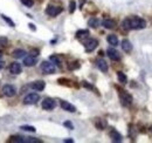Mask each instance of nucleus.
Returning a JSON list of instances; mask_svg holds the SVG:
<instances>
[{"mask_svg": "<svg viewBox=\"0 0 152 143\" xmlns=\"http://www.w3.org/2000/svg\"><path fill=\"white\" fill-rule=\"evenodd\" d=\"M110 137L113 139L114 142H121V141H122V135H121L117 130H115V129H113V130L110 131Z\"/></svg>", "mask_w": 152, "mask_h": 143, "instance_id": "18", "label": "nucleus"}, {"mask_svg": "<svg viewBox=\"0 0 152 143\" xmlns=\"http://www.w3.org/2000/svg\"><path fill=\"white\" fill-rule=\"evenodd\" d=\"M2 93L7 97H13L17 94V88L14 86H12V85H5L2 87Z\"/></svg>", "mask_w": 152, "mask_h": 143, "instance_id": "6", "label": "nucleus"}, {"mask_svg": "<svg viewBox=\"0 0 152 143\" xmlns=\"http://www.w3.org/2000/svg\"><path fill=\"white\" fill-rule=\"evenodd\" d=\"M78 67H80L78 62H70V63L68 65V68H69V69H76V68H78Z\"/></svg>", "mask_w": 152, "mask_h": 143, "instance_id": "31", "label": "nucleus"}, {"mask_svg": "<svg viewBox=\"0 0 152 143\" xmlns=\"http://www.w3.org/2000/svg\"><path fill=\"white\" fill-rule=\"evenodd\" d=\"M89 35V31L88 29H80L76 32V38H84V36Z\"/></svg>", "mask_w": 152, "mask_h": 143, "instance_id": "24", "label": "nucleus"}, {"mask_svg": "<svg viewBox=\"0 0 152 143\" xmlns=\"http://www.w3.org/2000/svg\"><path fill=\"white\" fill-rule=\"evenodd\" d=\"M4 66H5V62L0 60V69H2V68H4Z\"/></svg>", "mask_w": 152, "mask_h": 143, "instance_id": "35", "label": "nucleus"}, {"mask_svg": "<svg viewBox=\"0 0 152 143\" xmlns=\"http://www.w3.org/2000/svg\"><path fill=\"white\" fill-rule=\"evenodd\" d=\"M122 48H123V51L125 53H130L132 51V45H131V42L128 39H124L122 41Z\"/></svg>", "mask_w": 152, "mask_h": 143, "instance_id": "15", "label": "nucleus"}, {"mask_svg": "<svg viewBox=\"0 0 152 143\" xmlns=\"http://www.w3.org/2000/svg\"><path fill=\"white\" fill-rule=\"evenodd\" d=\"M102 26L104 28H108V29H113L116 27V22H115L113 19H104L102 21Z\"/></svg>", "mask_w": 152, "mask_h": 143, "instance_id": "13", "label": "nucleus"}, {"mask_svg": "<svg viewBox=\"0 0 152 143\" xmlns=\"http://www.w3.org/2000/svg\"><path fill=\"white\" fill-rule=\"evenodd\" d=\"M37 63V57L33 56V55H28V56H25L23 59V65L26 67H32Z\"/></svg>", "mask_w": 152, "mask_h": 143, "instance_id": "11", "label": "nucleus"}, {"mask_svg": "<svg viewBox=\"0 0 152 143\" xmlns=\"http://www.w3.org/2000/svg\"><path fill=\"white\" fill-rule=\"evenodd\" d=\"M55 65L52 61H43L41 63V71L45 74H54L55 73Z\"/></svg>", "mask_w": 152, "mask_h": 143, "instance_id": "4", "label": "nucleus"}, {"mask_svg": "<svg viewBox=\"0 0 152 143\" xmlns=\"http://www.w3.org/2000/svg\"><path fill=\"white\" fill-rule=\"evenodd\" d=\"M96 65H97V67H98V69L101 72H108V63L103 60V59H99V60H97L96 61Z\"/></svg>", "mask_w": 152, "mask_h": 143, "instance_id": "16", "label": "nucleus"}, {"mask_svg": "<svg viewBox=\"0 0 152 143\" xmlns=\"http://www.w3.org/2000/svg\"><path fill=\"white\" fill-rule=\"evenodd\" d=\"M31 87H32L33 89L38 90V91H41V90L45 89L46 83H45L43 81H35V82H33V83L31 85Z\"/></svg>", "mask_w": 152, "mask_h": 143, "instance_id": "17", "label": "nucleus"}, {"mask_svg": "<svg viewBox=\"0 0 152 143\" xmlns=\"http://www.w3.org/2000/svg\"><path fill=\"white\" fill-rule=\"evenodd\" d=\"M0 57H1V53H0Z\"/></svg>", "mask_w": 152, "mask_h": 143, "instance_id": "37", "label": "nucleus"}, {"mask_svg": "<svg viewBox=\"0 0 152 143\" xmlns=\"http://www.w3.org/2000/svg\"><path fill=\"white\" fill-rule=\"evenodd\" d=\"M10 72L12 74H20L21 73V65L19 62H12L10 66Z\"/></svg>", "mask_w": 152, "mask_h": 143, "instance_id": "14", "label": "nucleus"}, {"mask_svg": "<svg viewBox=\"0 0 152 143\" xmlns=\"http://www.w3.org/2000/svg\"><path fill=\"white\" fill-rule=\"evenodd\" d=\"M117 77H118L119 82H122V83H126V82H128L126 75H125L124 73H122V72H118V73H117Z\"/></svg>", "mask_w": 152, "mask_h": 143, "instance_id": "23", "label": "nucleus"}, {"mask_svg": "<svg viewBox=\"0 0 152 143\" xmlns=\"http://www.w3.org/2000/svg\"><path fill=\"white\" fill-rule=\"evenodd\" d=\"M122 26L124 29L126 31H130V29H143L145 28L146 26V22L144 19H140V18H128L125 19L123 22H122Z\"/></svg>", "mask_w": 152, "mask_h": 143, "instance_id": "1", "label": "nucleus"}, {"mask_svg": "<svg viewBox=\"0 0 152 143\" xmlns=\"http://www.w3.org/2000/svg\"><path fill=\"white\" fill-rule=\"evenodd\" d=\"M11 142L14 143H41L40 140L34 139V137H23V136H12Z\"/></svg>", "mask_w": 152, "mask_h": 143, "instance_id": "2", "label": "nucleus"}, {"mask_svg": "<svg viewBox=\"0 0 152 143\" xmlns=\"http://www.w3.org/2000/svg\"><path fill=\"white\" fill-rule=\"evenodd\" d=\"M21 129H22V130H26V131H32V133H34V131L37 130L34 127H31V125H22Z\"/></svg>", "mask_w": 152, "mask_h": 143, "instance_id": "29", "label": "nucleus"}, {"mask_svg": "<svg viewBox=\"0 0 152 143\" xmlns=\"http://www.w3.org/2000/svg\"><path fill=\"white\" fill-rule=\"evenodd\" d=\"M28 26H29V28H31V29H33V31H35V29H37V28H35V26H34L33 24H29Z\"/></svg>", "mask_w": 152, "mask_h": 143, "instance_id": "34", "label": "nucleus"}, {"mask_svg": "<svg viewBox=\"0 0 152 143\" xmlns=\"http://www.w3.org/2000/svg\"><path fill=\"white\" fill-rule=\"evenodd\" d=\"M49 60L54 63V65H56V66H61V61L57 59V56L56 55H52L50 57H49Z\"/></svg>", "mask_w": 152, "mask_h": 143, "instance_id": "26", "label": "nucleus"}, {"mask_svg": "<svg viewBox=\"0 0 152 143\" xmlns=\"http://www.w3.org/2000/svg\"><path fill=\"white\" fill-rule=\"evenodd\" d=\"M75 8H76V2L74 0H70V2H69V12L70 13H74L75 12Z\"/></svg>", "mask_w": 152, "mask_h": 143, "instance_id": "27", "label": "nucleus"}, {"mask_svg": "<svg viewBox=\"0 0 152 143\" xmlns=\"http://www.w3.org/2000/svg\"><path fill=\"white\" fill-rule=\"evenodd\" d=\"M40 100V96L37 93H31L28 95H26V97L23 99V103L25 105H35Z\"/></svg>", "mask_w": 152, "mask_h": 143, "instance_id": "5", "label": "nucleus"}, {"mask_svg": "<svg viewBox=\"0 0 152 143\" xmlns=\"http://www.w3.org/2000/svg\"><path fill=\"white\" fill-rule=\"evenodd\" d=\"M62 12V8L61 7H57V6H48L46 8V14L49 15V17H56L57 14H60Z\"/></svg>", "mask_w": 152, "mask_h": 143, "instance_id": "9", "label": "nucleus"}, {"mask_svg": "<svg viewBox=\"0 0 152 143\" xmlns=\"http://www.w3.org/2000/svg\"><path fill=\"white\" fill-rule=\"evenodd\" d=\"M119 99H121V102L123 106H130L132 103V96L128 91L123 89L119 90Z\"/></svg>", "mask_w": 152, "mask_h": 143, "instance_id": "3", "label": "nucleus"}, {"mask_svg": "<svg viewBox=\"0 0 152 143\" xmlns=\"http://www.w3.org/2000/svg\"><path fill=\"white\" fill-rule=\"evenodd\" d=\"M26 7H32L33 5H34V1L33 0H20Z\"/></svg>", "mask_w": 152, "mask_h": 143, "instance_id": "28", "label": "nucleus"}, {"mask_svg": "<svg viewBox=\"0 0 152 143\" xmlns=\"http://www.w3.org/2000/svg\"><path fill=\"white\" fill-rule=\"evenodd\" d=\"M63 125H64V127H67V128H69V129H74V125H73V123H72V122H69V121L64 122Z\"/></svg>", "mask_w": 152, "mask_h": 143, "instance_id": "32", "label": "nucleus"}, {"mask_svg": "<svg viewBox=\"0 0 152 143\" xmlns=\"http://www.w3.org/2000/svg\"><path fill=\"white\" fill-rule=\"evenodd\" d=\"M31 55H33V56H37V55H39V51H38V49H34V51H32V52H31Z\"/></svg>", "mask_w": 152, "mask_h": 143, "instance_id": "33", "label": "nucleus"}, {"mask_svg": "<svg viewBox=\"0 0 152 143\" xmlns=\"http://www.w3.org/2000/svg\"><path fill=\"white\" fill-rule=\"evenodd\" d=\"M107 54H108V56H109L111 60H114V61L121 60V54L118 53L115 48H109V49L107 51Z\"/></svg>", "mask_w": 152, "mask_h": 143, "instance_id": "12", "label": "nucleus"}, {"mask_svg": "<svg viewBox=\"0 0 152 143\" xmlns=\"http://www.w3.org/2000/svg\"><path fill=\"white\" fill-rule=\"evenodd\" d=\"M55 107H56V102H55L53 99L47 97V99H45V100L42 101V108H43L45 110H53Z\"/></svg>", "mask_w": 152, "mask_h": 143, "instance_id": "8", "label": "nucleus"}, {"mask_svg": "<svg viewBox=\"0 0 152 143\" xmlns=\"http://www.w3.org/2000/svg\"><path fill=\"white\" fill-rule=\"evenodd\" d=\"M1 18H2V20H5V21H6V22H7V24L11 26V27H14V26H15V24L13 22V20H11V19L8 18L7 15H5V14H1Z\"/></svg>", "mask_w": 152, "mask_h": 143, "instance_id": "25", "label": "nucleus"}, {"mask_svg": "<svg viewBox=\"0 0 152 143\" xmlns=\"http://www.w3.org/2000/svg\"><path fill=\"white\" fill-rule=\"evenodd\" d=\"M64 142L66 143H73L74 141H73V140H64Z\"/></svg>", "mask_w": 152, "mask_h": 143, "instance_id": "36", "label": "nucleus"}, {"mask_svg": "<svg viewBox=\"0 0 152 143\" xmlns=\"http://www.w3.org/2000/svg\"><path fill=\"white\" fill-rule=\"evenodd\" d=\"M13 56H14L15 59H22V57L26 56V52H25L23 49H15V51L13 52Z\"/></svg>", "mask_w": 152, "mask_h": 143, "instance_id": "21", "label": "nucleus"}, {"mask_svg": "<svg viewBox=\"0 0 152 143\" xmlns=\"http://www.w3.org/2000/svg\"><path fill=\"white\" fill-rule=\"evenodd\" d=\"M60 105H61V108L63 110H66V111H69V113H75L76 111L75 106L72 105V103H69V102H67V101H61Z\"/></svg>", "mask_w": 152, "mask_h": 143, "instance_id": "10", "label": "nucleus"}, {"mask_svg": "<svg viewBox=\"0 0 152 143\" xmlns=\"http://www.w3.org/2000/svg\"><path fill=\"white\" fill-rule=\"evenodd\" d=\"M97 45H98V41H97L96 39H89L88 41H86V42H84V48H86V52H87V53L93 52L96 47H97Z\"/></svg>", "mask_w": 152, "mask_h": 143, "instance_id": "7", "label": "nucleus"}, {"mask_svg": "<svg viewBox=\"0 0 152 143\" xmlns=\"http://www.w3.org/2000/svg\"><path fill=\"white\" fill-rule=\"evenodd\" d=\"M95 125L97 129H99V130H103L105 127H107V122L104 121V120H102V119H97L95 122Z\"/></svg>", "mask_w": 152, "mask_h": 143, "instance_id": "20", "label": "nucleus"}, {"mask_svg": "<svg viewBox=\"0 0 152 143\" xmlns=\"http://www.w3.org/2000/svg\"><path fill=\"white\" fill-rule=\"evenodd\" d=\"M88 25H89L90 27H93V28H97V27L99 26V20H98L97 18L89 19V21H88Z\"/></svg>", "mask_w": 152, "mask_h": 143, "instance_id": "22", "label": "nucleus"}, {"mask_svg": "<svg viewBox=\"0 0 152 143\" xmlns=\"http://www.w3.org/2000/svg\"><path fill=\"white\" fill-rule=\"evenodd\" d=\"M72 81H68V80H66V79H60L58 80V83L60 85H66V86H72V83H70Z\"/></svg>", "mask_w": 152, "mask_h": 143, "instance_id": "30", "label": "nucleus"}, {"mask_svg": "<svg viewBox=\"0 0 152 143\" xmlns=\"http://www.w3.org/2000/svg\"><path fill=\"white\" fill-rule=\"evenodd\" d=\"M107 40H108V42H109L111 46H117V45H118V38L115 35V34H110V35H108Z\"/></svg>", "mask_w": 152, "mask_h": 143, "instance_id": "19", "label": "nucleus"}]
</instances>
